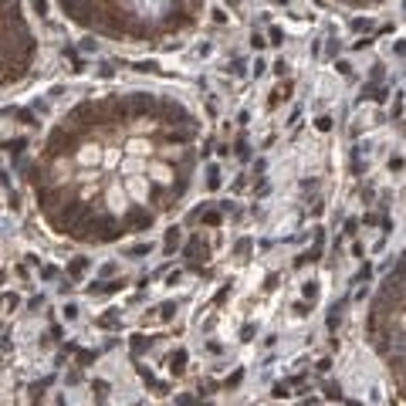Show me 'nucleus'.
Wrapping results in <instances>:
<instances>
[{"instance_id": "nucleus-4", "label": "nucleus", "mask_w": 406, "mask_h": 406, "mask_svg": "<svg viewBox=\"0 0 406 406\" xmlns=\"http://www.w3.org/2000/svg\"><path fill=\"white\" fill-rule=\"evenodd\" d=\"M38 58V41L27 27L20 0H3V88L27 78Z\"/></svg>"}, {"instance_id": "nucleus-7", "label": "nucleus", "mask_w": 406, "mask_h": 406, "mask_svg": "<svg viewBox=\"0 0 406 406\" xmlns=\"http://www.w3.org/2000/svg\"><path fill=\"white\" fill-rule=\"evenodd\" d=\"M274 396H288V383H278L274 386Z\"/></svg>"}, {"instance_id": "nucleus-1", "label": "nucleus", "mask_w": 406, "mask_h": 406, "mask_svg": "<svg viewBox=\"0 0 406 406\" xmlns=\"http://www.w3.org/2000/svg\"><path fill=\"white\" fill-rule=\"evenodd\" d=\"M203 122L166 92H109L75 102L27 166L38 213L85 247L146 233L193 186Z\"/></svg>"}, {"instance_id": "nucleus-3", "label": "nucleus", "mask_w": 406, "mask_h": 406, "mask_svg": "<svg viewBox=\"0 0 406 406\" xmlns=\"http://www.w3.org/2000/svg\"><path fill=\"white\" fill-rule=\"evenodd\" d=\"M366 339L386 362L396 393L406 403V251L393 261L366 311Z\"/></svg>"}, {"instance_id": "nucleus-8", "label": "nucleus", "mask_w": 406, "mask_h": 406, "mask_svg": "<svg viewBox=\"0 0 406 406\" xmlns=\"http://www.w3.org/2000/svg\"><path fill=\"white\" fill-rule=\"evenodd\" d=\"M179 406H196L193 396H179Z\"/></svg>"}, {"instance_id": "nucleus-2", "label": "nucleus", "mask_w": 406, "mask_h": 406, "mask_svg": "<svg viewBox=\"0 0 406 406\" xmlns=\"http://www.w3.org/2000/svg\"><path fill=\"white\" fill-rule=\"evenodd\" d=\"M55 7L95 38L139 48L183 38L207 14V0H55Z\"/></svg>"}, {"instance_id": "nucleus-5", "label": "nucleus", "mask_w": 406, "mask_h": 406, "mask_svg": "<svg viewBox=\"0 0 406 406\" xmlns=\"http://www.w3.org/2000/svg\"><path fill=\"white\" fill-rule=\"evenodd\" d=\"M339 7H348V10H376V7H386L393 0H332Z\"/></svg>"}, {"instance_id": "nucleus-6", "label": "nucleus", "mask_w": 406, "mask_h": 406, "mask_svg": "<svg viewBox=\"0 0 406 406\" xmlns=\"http://www.w3.org/2000/svg\"><path fill=\"white\" fill-rule=\"evenodd\" d=\"M170 369H173V376H183V369H186V352H176L173 359H170Z\"/></svg>"}]
</instances>
